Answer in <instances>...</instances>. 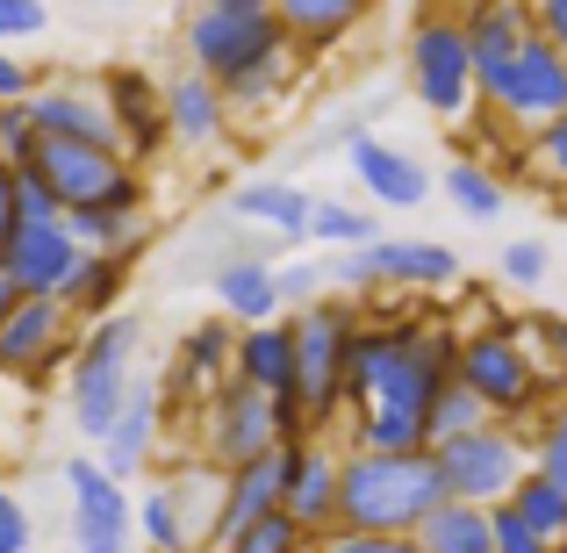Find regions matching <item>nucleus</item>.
Instances as JSON below:
<instances>
[{
	"label": "nucleus",
	"instance_id": "1",
	"mask_svg": "<svg viewBox=\"0 0 567 553\" xmlns=\"http://www.w3.org/2000/svg\"><path fill=\"white\" fill-rule=\"evenodd\" d=\"M453 360H460V338L445 324H424V317L360 324L346 346V417L381 410V417H416L424 424L431 402L453 388Z\"/></svg>",
	"mask_w": 567,
	"mask_h": 553
},
{
	"label": "nucleus",
	"instance_id": "2",
	"mask_svg": "<svg viewBox=\"0 0 567 553\" xmlns=\"http://www.w3.org/2000/svg\"><path fill=\"white\" fill-rule=\"evenodd\" d=\"M445 511V482L431 453H346L338 474V532L360 540H416Z\"/></svg>",
	"mask_w": 567,
	"mask_h": 553
},
{
	"label": "nucleus",
	"instance_id": "3",
	"mask_svg": "<svg viewBox=\"0 0 567 553\" xmlns=\"http://www.w3.org/2000/svg\"><path fill=\"white\" fill-rule=\"evenodd\" d=\"M181 43H187V72L216 80L223 94L245 86L251 72H266L274 58H302L280 29L274 0H202L181 22Z\"/></svg>",
	"mask_w": 567,
	"mask_h": 553
},
{
	"label": "nucleus",
	"instance_id": "4",
	"mask_svg": "<svg viewBox=\"0 0 567 553\" xmlns=\"http://www.w3.org/2000/svg\"><path fill=\"white\" fill-rule=\"evenodd\" d=\"M453 381L488 410V424L517 431V424H539V417H546V388H554V373H546V360L532 352V338L517 331V324H488V331L460 338Z\"/></svg>",
	"mask_w": 567,
	"mask_h": 553
},
{
	"label": "nucleus",
	"instance_id": "5",
	"mask_svg": "<svg viewBox=\"0 0 567 553\" xmlns=\"http://www.w3.org/2000/svg\"><path fill=\"white\" fill-rule=\"evenodd\" d=\"M130 388H137V317H123V309H115L109 324H86V331H80V352H72V373H65L72 431L101 446L115 431V417H123Z\"/></svg>",
	"mask_w": 567,
	"mask_h": 553
},
{
	"label": "nucleus",
	"instance_id": "6",
	"mask_svg": "<svg viewBox=\"0 0 567 553\" xmlns=\"http://www.w3.org/2000/svg\"><path fill=\"white\" fill-rule=\"evenodd\" d=\"M288 331H295V410H302L309 439H317V431H331L346 417V346L360 331V317L338 295H323V303L295 309Z\"/></svg>",
	"mask_w": 567,
	"mask_h": 553
},
{
	"label": "nucleus",
	"instance_id": "7",
	"mask_svg": "<svg viewBox=\"0 0 567 553\" xmlns=\"http://www.w3.org/2000/svg\"><path fill=\"white\" fill-rule=\"evenodd\" d=\"M402 72H410V94L424 115H439L445 130H460L474 109H482V86H474V51H467V22L453 8L416 14L410 51H402Z\"/></svg>",
	"mask_w": 567,
	"mask_h": 553
},
{
	"label": "nucleus",
	"instance_id": "8",
	"mask_svg": "<svg viewBox=\"0 0 567 553\" xmlns=\"http://www.w3.org/2000/svg\"><path fill=\"white\" fill-rule=\"evenodd\" d=\"M216 511H223V474L187 460L158 474L137 496V546L144 553H208L216 546Z\"/></svg>",
	"mask_w": 567,
	"mask_h": 553
},
{
	"label": "nucleus",
	"instance_id": "9",
	"mask_svg": "<svg viewBox=\"0 0 567 553\" xmlns=\"http://www.w3.org/2000/svg\"><path fill=\"white\" fill-rule=\"evenodd\" d=\"M474 86H482V109L496 115L511 137H539L546 123L567 115V51H554L546 37H532L511 65L482 72Z\"/></svg>",
	"mask_w": 567,
	"mask_h": 553
},
{
	"label": "nucleus",
	"instance_id": "10",
	"mask_svg": "<svg viewBox=\"0 0 567 553\" xmlns=\"http://www.w3.org/2000/svg\"><path fill=\"white\" fill-rule=\"evenodd\" d=\"M274 446H288L280 439V410L245 381H223L216 396L194 410V460L216 468V474L251 468V460H266Z\"/></svg>",
	"mask_w": 567,
	"mask_h": 553
},
{
	"label": "nucleus",
	"instance_id": "11",
	"mask_svg": "<svg viewBox=\"0 0 567 553\" xmlns=\"http://www.w3.org/2000/svg\"><path fill=\"white\" fill-rule=\"evenodd\" d=\"M439 482H445V503H467V511H503L517 496V482L532 474V439L525 431H474V439H453L439 446Z\"/></svg>",
	"mask_w": 567,
	"mask_h": 553
},
{
	"label": "nucleus",
	"instance_id": "12",
	"mask_svg": "<svg viewBox=\"0 0 567 553\" xmlns=\"http://www.w3.org/2000/svg\"><path fill=\"white\" fill-rule=\"evenodd\" d=\"M72 496V553H137V503L94 453L65 460Z\"/></svg>",
	"mask_w": 567,
	"mask_h": 553
},
{
	"label": "nucleus",
	"instance_id": "13",
	"mask_svg": "<svg viewBox=\"0 0 567 553\" xmlns=\"http://www.w3.org/2000/svg\"><path fill=\"white\" fill-rule=\"evenodd\" d=\"M22 173H37V181L58 194V208L72 216V208H101L137 166H130L123 152H101V144H51V137H37V158H29Z\"/></svg>",
	"mask_w": 567,
	"mask_h": 553
},
{
	"label": "nucleus",
	"instance_id": "14",
	"mask_svg": "<svg viewBox=\"0 0 567 553\" xmlns=\"http://www.w3.org/2000/svg\"><path fill=\"white\" fill-rule=\"evenodd\" d=\"M29 123L51 144H101V152H123V130L109 115L101 80H37L29 94Z\"/></svg>",
	"mask_w": 567,
	"mask_h": 553
},
{
	"label": "nucleus",
	"instance_id": "15",
	"mask_svg": "<svg viewBox=\"0 0 567 553\" xmlns=\"http://www.w3.org/2000/svg\"><path fill=\"white\" fill-rule=\"evenodd\" d=\"M80 352V324L65 303H22L0 324V373H22V381H51L58 367H72Z\"/></svg>",
	"mask_w": 567,
	"mask_h": 553
},
{
	"label": "nucleus",
	"instance_id": "16",
	"mask_svg": "<svg viewBox=\"0 0 567 553\" xmlns=\"http://www.w3.org/2000/svg\"><path fill=\"white\" fill-rule=\"evenodd\" d=\"M295 460H302V439L295 446H274L266 460H251V468L223 474V511H216V553L237 540V532L266 525V518L288 511V482H295Z\"/></svg>",
	"mask_w": 567,
	"mask_h": 553
},
{
	"label": "nucleus",
	"instance_id": "17",
	"mask_svg": "<svg viewBox=\"0 0 567 553\" xmlns=\"http://www.w3.org/2000/svg\"><path fill=\"white\" fill-rule=\"evenodd\" d=\"M230 360H237V324H223V317L194 324V331L181 338V352H173L166 381H158V410L166 417L173 410H202V402L230 381Z\"/></svg>",
	"mask_w": 567,
	"mask_h": 553
},
{
	"label": "nucleus",
	"instance_id": "18",
	"mask_svg": "<svg viewBox=\"0 0 567 553\" xmlns=\"http://www.w3.org/2000/svg\"><path fill=\"white\" fill-rule=\"evenodd\" d=\"M352 181L367 187V202L395 208V216H410V208H424L431 194H439V173L424 166L416 152H402V144H381V137H352Z\"/></svg>",
	"mask_w": 567,
	"mask_h": 553
},
{
	"label": "nucleus",
	"instance_id": "19",
	"mask_svg": "<svg viewBox=\"0 0 567 553\" xmlns=\"http://www.w3.org/2000/svg\"><path fill=\"white\" fill-rule=\"evenodd\" d=\"M72 266H80V245H72L65 223H22V231L8 237V252H0V274H8L29 303H58Z\"/></svg>",
	"mask_w": 567,
	"mask_h": 553
},
{
	"label": "nucleus",
	"instance_id": "20",
	"mask_svg": "<svg viewBox=\"0 0 567 553\" xmlns=\"http://www.w3.org/2000/svg\"><path fill=\"white\" fill-rule=\"evenodd\" d=\"M101 94H109V115H115V130H123V158H130V166H144L158 144H173L166 137V94H158L152 72L109 65V72H101Z\"/></svg>",
	"mask_w": 567,
	"mask_h": 553
},
{
	"label": "nucleus",
	"instance_id": "21",
	"mask_svg": "<svg viewBox=\"0 0 567 553\" xmlns=\"http://www.w3.org/2000/svg\"><path fill=\"white\" fill-rule=\"evenodd\" d=\"M216 309L223 324H237V331H259V324H280L288 309H280V288H274V259L266 252H230V259H216Z\"/></svg>",
	"mask_w": 567,
	"mask_h": 553
},
{
	"label": "nucleus",
	"instance_id": "22",
	"mask_svg": "<svg viewBox=\"0 0 567 553\" xmlns=\"http://www.w3.org/2000/svg\"><path fill=\"white\" fill-rule=\"evenodd\" d=\"M338 474H346V446L302 439V460H295V482H288V518L317 546L338 532Z\"/></svg>",
	"mask_w": 567,
	"mask_h": 553
},
{
	"label": "nucleus",
	"instance_id": "23",
	"mask_svg": "<svg viewBox=\"0 0 567 553\" xmlns=\"http://www.w3.org/2000/svg\"><path fill=\"white\" fill-rule=\"evenodd\" d=\"M166 137L173 144H187V152H208V144H223L230 137V101H223V86L216 80H202V72H173L166 86Z\"/></svg>",
	"mask_w": 567,
	"mask_h": 553
},
{
	"label": "nucleus",
	"instance_id": "24",
	"mask_svg": "<svg viewBox=\"0 0 567 553\" xmlns=\"http://www.w3.org/2000/svg\"><path fill=\"white\" fill-rule=\"evenodd\" d=\"M374 266H381V288H410V295H445L467 280L460 252L439 245V237H381Z\"/></svg>",
	"mask_w": 567,
	"mask_h": 553
},
{
	"label": "nucleus",
	"instance_id": "25",
	"mask_svg": "<svg viewBox=\"0 0 567 553\" xmlns=\"http://www.w3.org/2000/svg\"><path fill=\"white\" fill-rule=\"evenodd\" d=\"M158 424H166V410H158V381H144V373H137V388H130V402H123V417H115V431L94 446V460L115 474V482L144 474V468H152V453H158Z\"/></svg>",
	"mask_w": 567,
	"mask_h": 553
},
{
	"label": "nucleus",
	"instance_id": "26",
	"mask_svg": "<svg viewBox=\"0 0 567 553\" xmlns=\"http://www.w3.org/2000/svg\"><path fill=\"white\" fill-rule=\"evenodd\" d=\"M230 216H237V223H259V231H274L280 245H309L317 194L295 187V181H245V187H230Z\"/></svg>",
	"mask_w": 567,
	"mask_h": 553
},
{
	"label": "nucleus",
	"instance_id": "27",
	"mask_svg": "<svg viewBox=\"0 0 567 553\" xmlns=\"http://www.w3.org/2000/svg\"><path fill=\"white\" fill-rule=\"evenodd\" d=\"M460 22H467L474 80H482V72H496V65H511V58L525 51L532 37H539V22H532V8H525V0H482V8H467Z\"/></svg>",
	"mask_w": 567,
	"mask_h": 553
},
{
	"label": "nucleus",
	"instance_id": "28",
	"mask_svg": "<svg viewBox=\"0 0 567 553\" xmlns=\"http://www.w3.org/2000/svg\"><path fill=\"white\" fill-rule=\"evenodd\" d=\"M123 288H130L123 252H80V266H72V280H65L58 303L72 309V324H109L115 303H123Z\"/></svg>",
	"mask_w": 567,
	"mask_h": 553
},
{
	"label": "nucleus",
	"instance_id": "29",
	"mask_svg": "<svg viewBox=\"0 0 567 553\" xmlns=\"http://www.w3.org/2000/svg\"><path fill=\"white\" fill-rule=\"evenodd\" d=\"M274 14H280V29H288L295 51H323V43L352 37L367 8L360 0H274Z\"/></svg>",
	"mask_w": 567,
	"mask_h": 553
},
{
	"label": "nucleus",
	"instance_id": "30",
	"mask_svg": "<svg viewBox=\"0 0 567 553\" xmlns=\"http://www.w3.org/2000/svg\"><path fill=\"white\" fill-rule=\"evenodd\" d=\"M445 202L460 208V216H474V223H496L503 216V202H511V181H503L488 158H445Z\"/></svg>",
	"mask_w": 567,
	"mask_h": 553
},
{
	"label": "nucleus",
	"instance_id": "31",
	"mask_svg": "<svg viewBox=\"0 0 567 553\" xmlns=\"http://www.w3.org/2000/svg\"><path fill=\"white\" fill-rule=\"evenodd\" d=\"M309 245H323V252H367V245H381V216H374V208H360V202H331V194H317Z\"/></svg>",
	"mask_w": 567,
	"mask_h": 553
},
{
	"label": "nucleus",
	"instance_id": "32",
	"mask_svg": "<svg viewBox=\"0 0 567 553\" xmlns=\"http://www.w3.org/2000/svg\"><path fill=\"white\" fill-rule=\"evenodd\" d=\"M424 553H496V511H467V503H445L424 532H416Z\"/></svg>",
	"mask_w": 567,
	"mask_h": 553
},
{
	"label": "nucleus",
	"instance_id": "33",
	"mask_svg": "<svg viewBox=\"0 0 567 553\" xmlns=\"http://www.w3.org/2000/svg\"><path fill=\"white\" fill-rule=\"evenodd\" d=\"M65 231H72L80 252H123V259H137V245H144V223L115 216V208H72Z\"/></svg>",
	"mask_w": 567,
	"mask_h": 553
},
{
	"label": "nucleus",
	"instance_id": "34",
	"mask_svg": "<svg viewBox=\"0 0 567 553\" xmlns=\"http://www.w3.org/2000/svg\"><path fill=\"white\" fill-rule=\"evenodd\" d=\"M503 511H511V518H525V525L539 532V540L554 546V553L567 546V496H560L554 482H546V474H525V482H517V496L503 503Z\"/></svg>",
	"mask_w": 567,
	"mask_h": 553
},
{
	"label": "nucleus",
	"instance_id": "35",
	"mask_svg": "<svg viewBox=\"0 0 567 553\" xmlns=\"http://www.w3.org/2000/svg\"><path fill=\"white\" fill-rule=\"evenodd\" d=\"M346 453H431L424 424L416 417H381V410H360L352 417V446Z\"/></svg>",
	"mask_w": 567,
	"mask_h": 553
},
{
	"label": "nucleus",
	"instance_id": "36",
	"mask_svg": "<svg viewBox=\"0 0 567 553\" xmlns=\"http://www.w3.org/2000/svg\"><path fill=\"white\" fill-rule=\"evenodd\" d=\"M474 431H488V410L482 402L467 396V388H445L439 402H431V417H424V439H431V453H439V446H453V439H474Z\"/></svg>",
	"mask_w": 567,
	"mask_h": 553
},
{
	"label": "nucleus",
	"instance_id": "37",
	"mask_svg": "<svg viewBox=\"0 0 567 553\" xmlns=\"http://www.w3.org/2000/svg\"><path fill=\"white\" fill-rule=\"evenodd\" d=\"M532 474H546V482L567 496V402L532 424Z\"/></svg>",
	"mask_w": 567,
	"mask_h": 553
},
{
	"label": "nucleus",
	"instance_id": "38",
	"mask_svg": "<svg viewBox=\"0 0 567 553\" xmlns=\"http://www.w3.org/2000/svg\"><path fill=\"white\" fill-rule=\"evenodd\" d=\"M274 288H280V309H309L323 303V288H331V266L323 259H274Z\"/></svg>",
	"mask_w": 567,
	"mask_h": 553
},
{
	"label": "nucleus",
	"instance_id": "39",
	"mask_svg": "<svg viewBox=\"0 0 567 553\" xmlns=\"http://www.w3.org/2000/svg\"><path fill=\"white\" fill-rule=\"evenodd\" d=\"M223 553H317V540H309V532H302V525H295V518H288V511H280V518H266V525H251V532H237V540H230V546H223Z\"/></svg>",
	"mask_w": 567,
	"mask_h": 553
},
{
	"label": "nucleus",
	"instance_id": "40",
	"mask_svg": "<svg viewBox=\"0 0 567 553\" xmlns=\"http://www.w3.org/2000/svg\"><path fill=\"white\" fill-rule=\"evenodd\" d=\"M496 274H503V288H546V274H554V252H546V237H511Z\"/></svg>",
	"mask_w": 567,
	"mask_h": 553
},
{
	"label": "nucleus",
	"instance_id": "41",
	"mask_svg": "<svg viewBox=\"0 0 567 553\" xmlns=\"http://www.w3.org/2000/svg\"><path fill=\"white\" fill-rule=\"evenodd\" d=\"M525 166L539 187H567V115L560 123H546L539 137H525Z\"/></svg>",
	"mask_w": 567,
	"mask_h": 553
},
{
	"label": "nucleus",
	"instance_id": "42",
	"mask_svg": "<svg viewBox=\"0 0 567 553\" xmlns=\"http://www.w3.org/2000/svg\"><path fill=\"white\" fill-rule=\"evenodd\" d=\"M43 29H51V8H43V0H0V51L43 37Z\"/></svg>",
	"mask_w": 567,
	"mask_h": 553
},
{
	"label": "nucleus",
	"instance_id": "43",
	"mask_svg": "<svg viewBox=\"0 0 567 553\" xmlns=\"http://www.w3.org/2000/svg\"><path fill=\"white\" fill-rule=\"evenodd\" d=\"M0 158H8L14 173L37 158V123H29V101H22V109H0Z\"/></svg>",
	"mask_w": 567,
	"mask_h": 553
},
{
	"label": "nucleus",
	"instance_id": "44",
	"mask_svg": "<svg viewBox=\"0 0 567 553\" xmlns=\"http://www.w3.org/2000/svg\"><path fill=\"white\" fill-rule=\"evenodd\" d=\"M29 546H37V525H29L22 496H14V489H0V553H29Z\"/></svg>",
	"mask_w": 567,
	"mask_h": 553
},
{
	"label": "nucleus",
	"instance_id": "45",
	"mask_svg": "<svg viewBox=\"0 0 567 553\" xmlns=\"http://www.w3.org/2000/svg\"><path fill=\"white\" fill-rule=\"evenodd\" d=\"M525 338H539V360H546V373H554V381H567V317H546V324H532Z\"/></svg>",
	"mask_w": 567,
	"mask_h": 553
},
{
	"label": "nucleus",
	"instance_id": "46",
	"mask_svg": "<svg viewBox=\"0 0 567 553\" xmlns=\"http://www.w3.org/2000/svg\"><path fill=\"white\" fill-rule=\"evenodd\" d=\"M14 231H22V173L0 158V252H8Z\"/></svg>",
	"mask_w": 567,
	"mask_h": 553
},
{
	"label": "nucleus",
	"instance_id": "47",
	"mask_svg": "<svg viewBox=\"0 0 567 553\" xmlns=\"http://www.w3.org/2000/svg\"><path fill=\"white\" fill-rule=\"evenodd\" d=\"M29 94H37V72H29L14 51H0V109H22Z\"/></svg>",
	"mask_w": 567,
	"mask_h": 553
},
{
	"label": "nucleus",
	"instance_id": "48",
	"mask_svg": "<svg viewBox=\"0 0 567 553\" xmlns=\"http://www.w3.org/2000/svg\"><path fill=\"white\" fill-rule=\"evenodd\" d=\"M22 223H65V208H58V194L37 181V173H22Z\"/></svg>",
	"mask_w": 567,
	"mask_h": 553
},
{
	"label": "nucleus",
	"instance_id": "49",
	"mask_svg": "<svg viewBox=\"0 0 567 553\" xmlns=\"http://www.w3.org/2000/svg\"><path fill=\"white\" fill-rule=\"evenodd\" d=\"M317 553H424L416 540H360V532H331Z\"/></svg>",
	"mask_w": 567,
	"mask_h": 553
},
{
	"label": "nucleus",
	"instance_id": "50",
	"mask_svg": "<svg viewBox=\"0 0 567 553\" xmlns=\"http://www.w3.org/2000/svg\"><path fill=\"white\" fill-rule=\"evenodd\" d=\"M532 22H539V37L567 51V0H532Z\"/></svg>",
	"mask_w": 567,
	"mask_h": 553
},
{
	"label": "nucleus",
	"instance_id": "51",
	"mask_svg": "<svg viewBox=\"0 0 567 553\" xmlns=\"http://www.w3.org/2000/svg\"><path fill=\"white\" fill-rule=\"evenodd\" d=\"M22 303H29V295H22V288H14V280H8V274H0V324H8V317H14V309H22Z\"/></svg>",
	"mask_w": 567,
	"mask_h": 553
},
{
	"label": "nucleus",
	"instance_id": "52",
	"mask_svg": "<svg viewBox=\"0 0 567 553\" xmlns=\"http://www.w3.org/2000/svg\"><path fill=\"white\" fill-rule=\"evenodd\" d=\"M58 553H72V546H58Z\"/></svg>",
	"mask_w": 567,
	"mask_h": 553
},
{
	"label": "nucleus",
	"instance_id": "53",
	"mask_svg": "<svg viewBox=\"0 0 567 553\" xmlns=\"http://www.w3.org/2000/svg\"><path fill=\"white\" fill-rule=\"evenodd\" d=\"M560 553H567V546H560Z\"/></svg>",
	"mask_w": 567,
	"mask_h": 553
},
{
	"label": "nucleus",
	"instance_id": "54",
	"mask_svg": "<svg viewBox=\"0 0 567 553\" xmlns=\"http://www.w3.org/2000/svg\"><path fill=\"white\" fill-rule=\"evenodd\" d=\"M137 553H144V546H137Z\"/></svg>",
	"mask_w": 567,
	"mask_h": 553
}]
</instances>
